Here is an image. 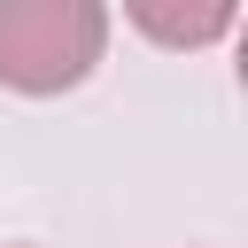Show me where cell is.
<instances>
[{"label": "cell", "mask_w": 248, "mask_h": 248, "mask_svg": "<svg viewBox=\"0 0 248 248\" xmlns=\"http://www.w3.org/2000/svg\"><path fill=\"white\" fill-rule=\"evenodd\" d=\"M108 54V0H0V85L8 93H70Z\"/></svg>", "instance_id": "cell-1"}, {"label": "cell", "mask_w": 248, "mask_h": 248, "mask_svg": "<svg viewBox=\"0 0 248 248\" xmlns=\"http://www.w3.org/2000/svg\"><path fill=\"white\" fill-rule=\"evenodd\" d=\"M124 16H132V23H140L155 46L194 54V46H217V39L232 31L240 0H124Z\"/></svg>", "instance_id": "cell-2"}]
</instances>
